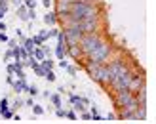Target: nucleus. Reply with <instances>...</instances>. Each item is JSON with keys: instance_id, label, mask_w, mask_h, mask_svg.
Masks as SVG:
<instances>
[{"instance_id": "obj_10", "label": "nucleus", "mask_w": 156, "mask_h": 124, "mask_svg": "<svg viewBox=\"0 0 156 124\" xmlns=\"http://www.w3.org/2000/svg\"><path fill=\"white\" fill-rule=\"evenodd\" d=\"M44 21H46L48 25H53L55 23V14H48L46 17H44Z\"/></svg>"}, {"instance_id": "obj_20", "label": "nucleus", "mask_w": 156, "mask_h": 124, "mask_svg": "<svg viewBox=\"0 0 156 124\" xmlns=\"http://www.w3.org/2000/svg\"><path fill=\"white\" fill-rule=\"evenodd\" d=\"M42 67H44V69H51V67H53V63H51V61H44V65H42Z\"/></svg>"}, {"instance_id": "obj_14", "label": "nucleus", "mask_w": 156, "mask_h": 124, "mask_svg": "<svg viewBox=\"0 0 156 124\" xmlns=\"http://www.w3.org/2000/svg\"><path fill=\"white\" fill-rule=\"evenodd\" d=\"M6 109H8V99L4 97V99L0 101V111H6Z\"/></svg>"}, {"instance_id": "obj_19", "label": "nucleus", "mask_w": 156, "mask_h": 124, "mask_svg": "<svg viewBox=\"0 0 156 124\" xmlns=\"http://www.w3.org/2000/svg\"><path fill=\"white\" fill-rule=\"evenodd\" d=\"M2 116H4V118H12V111H2Z\"/></svg>"}, {"instance_id": "obj_12", "label": "nucleus", "mask_w": 156, "mask_h": 124, "mask_svg": "<svg viewBox=\"0 0 156 124\" xmlns=\"http://www.w3.org/2000/svg\"><path fill=\"white\" fill-rule=\"evenodd\" d=\"M44 76H46L48 80H50V82H53V80H55V74L51 73V69H48V71H46V74H44Z\"/></svg>"}, {"instance_id": "obj_4", "label": "nucleus", "mask_w": 156, "mask_h": 124, "mask_svg": "<svg viewBox=\"0 0 156 124\" xmlns=\"http://www.w3.org/2000/svg\"><path fill=\"white\" fill-rule=\"evenodd\" d=\"M109 46H107L105 42H101V44H99V46L95 48V50L92 52V54H88L90 55V59L92 61H97V63H103V61L107 59V55H109Z\"/></svg>"}, {"instance_id": "obj_22", "label": "nucleus", "mask_w": 156, "mask_h": 124, "mask_svg": "<svg viewBox=\"0 0 156 124\" xmlns=\"http://www.w3.org/2000/svg\"><path fill=\"white\" fill-rule=\"evenodd\" d=\"M65 116H67V118H70V120H74V118H76V115H74L73 111H70V113H65Z\"/></svg>"}, {"instance_id": "obj_26", "label": "nucleus", "mask_w": 156, "mask_h": 124, "mask_svg": "<svg viewBox=\"0 0 156 124\" xmlns=\"http://www.w3.org/2000/svg\"><path fill=\"white\" fill-rule=\"evenodd\" d=\"M50 4H51L50 0H44V6H46V8H50Z\"/></svg>"}, {"instance_id": "obj_9", "label": "nucleus", "mask_w": 156, "mask_h": 124, "mask_svg": "<svg viewBox=\"0 0 156 124\" xmlns=\"http://www.w3.org/2000/svg\"><path fill=\"white\" fill-rule=\"evenodd\" d=\"M32 48H34L32 38H27V40H25V50H27V52H32Z\"/></svg>"}, {"instance_id": "obj_7", "label": "nucleus", "mask_w": 156, "mask_h": 124, "mask_svg": "<svg viewBox=\"0 0 156 124\" xmlns=\"http://www.w3.org/2000/svg\"><path fill=\"white\" fill-rule=\"evenodd\" d=\"M17 15H19L21 19H23V21H27V19H29V12H27V8H25V6H19Z\"/></svg>"}, {"instance_id": "obj_25", "label": "nucleus", "mask_w": 156, "mask_h": 124, "mask_svg": "<svg viewBox=\"0 0 156 124\" xmlns=\"http://www.w3.org/2000/svg\"><path fill=\"white\" fill-rule=\"evenodd\" d=\"M4 15H6V8H2V6H0V19L4 17Z\"/></svg>"}, {"instance_id": "obj_5", "label": "nucleus", "mask_w": 156, "mask_h": 124, "mask_svg": "<svg viewBox=\"0 0 156 124\" xmlns=\"http://www.w3.org/2000/svg\"><path fill=\"white\" fill-rule=\"evenodd\" d=\"M67 38H69L70 44H76V42L82 38V31H80L76 25H70V27L67 29Z\"/></svg>"}, {"instance_id": "obj_13", "label": "nucleus", "mask_w": 156, "mask_h": 124, "mask_svg": "<svg viewBox=\"0 0 156 124\" xmlns=\"http://www.w3.org/2000/svg\"><path fill=\"white\" fill-rule=\"evenodd\" d=\"M55 54H57V57H59V59H63V57H65V52H63V46H57V50H55Z\"/></svg>"}, {"instance_id": "obj_18", "label": "nucleus", "mask_w": 156, "mask_h": 124, "mask_svg": "<svg viewBox=\"0 0 156 124\" xmlns=\"http://www.w3.org/2000/svg\"><path fill=\"white\" fill-rule=\"evenodd\" d=\"M51 101H53V103H55L57 107L61 105V99H59V96H51Z\"/></svg>"}, {"instance_id": "obj_23", "label": "nucleus", "mask_w": 156, "mask_h": 124, "mask_svg": "<svg viewBox=\"0 0 156 124\" xmlns=\"http://www.w3.org/2000/svg\"><path fill=\"white\" fill-rule=\"evenodd\" d=\"M0 40H2V42H8V37H6V32H0Z\"/></svg>"}, {"instance_id": "obj_15", "label": "nucleus", "mask_w": 156, "mask_h": 124, "mask_svg": "<svg viewBox=\"0 0 156 124\" xmlns=\"http://www.w3.org/2000/svg\"><path fill=\"white\" fill-rule=\"evenodd\" d=\"M65 40H67V37L61 32V34H59V44H57V46H63V48H65Z\"/></svg>"}, {"instance_id": "obj_17", "label": "nucleus", "mask_w": 156, "mask_h": 124, "mask_svg": "<svg viewBox=\"0 0 156 124\" xmlns=\"http://www.w3.org/2000/svg\"><path fill=\"white\" fill-rule=\"evenodd\" d=\"M27 90H29V92L32 94V96H36V94H38V88H36V86H29Z\"/></svg>"}, {"instance_id": "obj_16", "label": "nucleus", "mask_w": 156, "mask_h": 124, "mask_svg": "<svg viewBox=\"0 0 156 124\" xmlns=\"http://www.w3.org/2000/svg\"><path fill=\"white\" fill-rule=\"evenodd\" d=\"M32 111H34V115H42V113H44V109H42V107H38V105L32 107Z\"/></svg>"}, {"instance_id": "obj_3", "label": "nucleus", "mask_w": 156, "mask_h": 124, "mask_svg": "<svg viewBox=\"0 0 156 124\" xmlns=\"http://www.w3.org/2000/svg\"><path fill=\"white\" fill-rule=\"evenodd\" d=\"M80 42H82V50L86 52V54H92V52L101 44V40H99L95 34H86V37L80 38Z\"/></svg>"}, {"instance_id": "obj_21", "label": "nucleus", "mask_w": 156, "mask_h": 124, "mask_svg": "<svg viewBox=\"0 0 156 124\" xmlns=\"http://www.w3.org/2000/svg\"><path fill=\"white\" fill-rule=\"evenodd\" d=\"M25 4H27V8H34V6H36V2H34V0H27V2H25Z\"/></svg>"}, {"instance_id": "obj_2", "label": "nucleus", "mask_w": 156, "mask_h": 124, "mask_svg": "<svg viewBox=\"0 0 156 124\" xmlns=\"http://www.w3.org/2000/svg\"><path fill=\"white\" fill-rule=\"evenodd\" d=\"M118 101H120V105L124 107V113H129V111H135V99H133V96L129 94V90H122L118 96Z\"/></svg>"}, {"instance_id": "obj_11", "label": "nucleus", "mask_w": 156, "mask_h": 124, "mask_svg": "<svg viewBox=\"0 0 156 124\" xmlns=\"http://www.w3.org/2000/svg\"><path fill=\"white\" fill-rule=\"evenodd\" d=\"M78 54H80V50L76 48V44H70V55H73V57H78Z\"/></svg>"}, {"instance_id": "obj_8", "label": "nucleus", "mask_w": 156, "mask_h": 124, "mask_svg": "<svg viewBox=\"0 0 156 124\" xmlns=\"http://www.w3.org/2000/svg\"><path fill=\"white\" fill-rule=\"evenodd\" d=\"M32 55H34L36 59H44V57H46V52H44V50H34V52H32Z\"/></svg>"}, {"instance_id": "obj_1", "label": "nucleus", "mask_w": 156, "mask_h": 124, "mask_svg": "<svg viewBox=\"0 0 156 124\" xmlns=\"http://www.w3.org/2000/svg\"><path fill=\"white\" fill-rule=\"evenodd\" d=\"M95 17V8L86 2H74L70 6V19L73 21H82V19Z\"/></svg>"}, {"instance_id": "obj_24", "label": "nucleus", "mask_w": 156, "mask_h": 124, "mask_svg": "<svg viewBox=\"0 0 156 124\" xmlns=\"http://www.w3.org/2000/svg\"><path fill=\"white\" fill-rule=\"evenodd\" d=\"M34 17H36V14H34V8H32L31 12H29V19H34Z\"/></svg>"}, {"instance_id": "obj_6", "label": "nucleus", "mask_w": 156, "mask_h": 124, "mask_svg": "<svg viewBox=\"0 0 156 124\" xmlns=\"http://www.w3.org/2000/svg\"><path fill=\"white\" fill-rule=\"evenodd\" d=\"M14 88H15V92H23V90H27V82H25V78H19V82H14Z\"/></svg>"}]
</instances>
